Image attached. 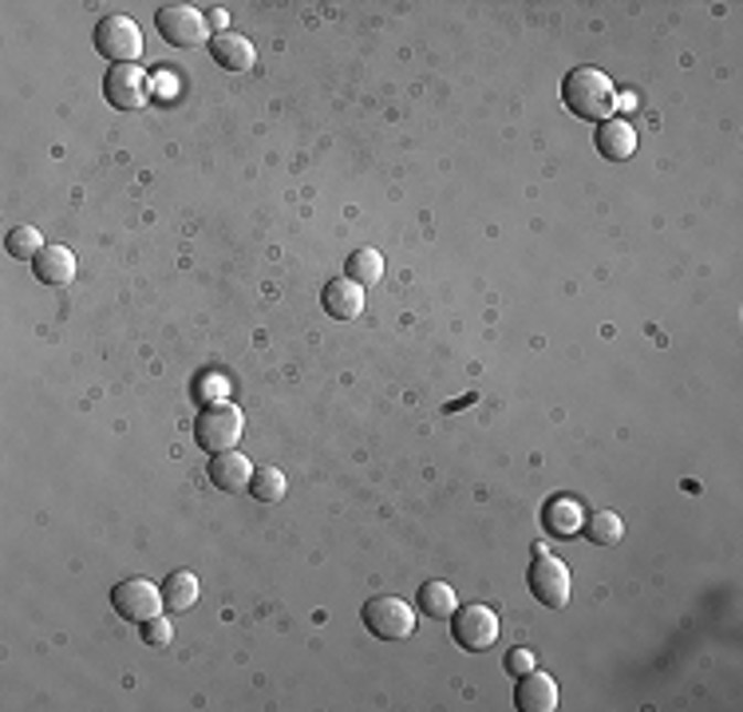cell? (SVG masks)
Wrapping results in <instances>:
<instances>
[{
  "instance_id": "cell-1",
  "label": "cell",
  "mask_w": 743,
  "mask_h": 712,
  "mask_svg": "<svg viewBox=\"0 0 743 712\" xmlns=\"http://www.w3.org/2000/svg\"><path fill=\"white\" fill-rule=\"evenodd\" d=\"M562 104L577 115V119H590V124H605L617 111V92H613V79L597 67H574L570 76L562 79Z\"/></svg>"
},
{
  "instance_id": "cell-2",
  "label": "cell",
  "mask_w": 743,
  "mask_h": 712,
  "mask_svg": "<svg viewBox=\"0 0 743 712\" xmlns=\"http://www.w3.org/2000/svg\"><path fill=\"white\" fill-rule=\"evenodd\" d=\"M242 432H245V416L234 400H214V404H206L194 419V444L202 447V451H210V456L234 451Z\"/></svg>"
},
{
  "instance_id": "cell-3",
  "label": "cell",
  "mask_w": 743,
  "mask_h": 712,
  "mask_svg": "<svg viewBox=\"0 0 743 712\" xmlns=\"http://www.w3.org/2000/svg\"><path fill=\"white\" fill-rule=\"evenodd\" d=\"M92 40H95V52L104 60H112V64H135V60L142 56L139 24H135L131 17H123V12H112V17L99 20Z\"/></svg>"
},
{
  "instance_id": "cell-4",
  "label": "cell",
  "mask_w": 743,
  "mask_h": 712,
  "mask_svg": "<svg viewBox=\"0 0 743 712\" xmlns=\"http://www.w3.org/2000/svg\"><path fill=\"white\" fill-rule=\"evenodd\" d=\"M360 617H364L368 634L380 637V641H407L415 634V609L404 598H392V594L368 598Z\"/></svg>"
},
{
  "instance_id": "cell-5",
  "label": "cell",
  "mask_w": 743,
  "mask_h": 712,
  "mask_svg": "<svg viewBox=\"0 0 743 712\" xmlns=\"http://www.w3.org/2000/svg\"><path fill=\"white\" fill-rule=\"evenodd\" d=\"M155 29L170 47H198L210 44V20L194 4H167L155 12Z\"/></svg>"
},
{
  "instance_id": "cell-6",
  "label": "cell",
  "mask_w": 743,
  "mask_h": 712,
  "mask_svg": "<svg viewBox=\"0 0 743 712\" xmlns=\"http://www.w3.org/2000/svg\"><path fill=\"white\" fill-rule=\"evenodd\" d=\"M104 95L119 111H139L151 104V72L139 64H112L104 76Z\"/></svg>"
},
{
  "instance_id": "cell-7",
  "label": "cell",
  "mask_w": 743,
  "mask_h": 712,
  "mask_svg": "<svg viewBox=\"0 0 743 712\" xmlns=\"http://www.w3.org/2000/svg\"><path fill=\"white\" fill-rule=\"evenodd\" d=\"M527 582H530V594L546 609H565V602H570V566H565L562 559L538 551L527 570Z\"/></svg>"
},
{
  "instance_id": "cell-8",
  "label": "cell",
  "mask_w": 743,
  "mask_h": 712,
  "mask_svg": "<svg viewBox=\"0 0 743 712\" xmlns=\"http://www.w3.org/2000/svg\"><path fill=\"white\" fill-rule=\"evenodd\" d=\"M112 606L119 609L123 621L142 626V621L159 617L162 609H167V602H162V586H155L151 578H123L119 586L112 589Z\"/></svg>"
},
{
  "instance_id": "cell-9",
  "label": "cell",
  "mask_w": 743,
  "mask_h": 712,
  "mask_svg": "<svg viewBox=\"0 0 743 712\" xmlns=\"http://www.w3.org/2000/svg\"><path fill=\"white\" fill-rule=\"evenodd\" d=\"M452 637L470 653H482L499 641V614L490 606H459L452 614Z\"/></svg>"
},
{
  "instance_id": "cell-10",
  "label": "cell",
  "mask_w": 743,
  "mask_h": 712,
  "mask_svg": "<svg viewBox=\"0 0 743 712\" xmlns=\"http://www.w3.org/2000/svg\"><path fill=\"white\" fill-rule=\"evenodd\" d=\"M320 301H325V314L332 321H357L364 314V285H357L352 277H332Z\"/></svg>"
},
{
  "instance_id": "cell-11",
  "label": "cell",
  "mask_w": 743,
  "mask_h": 712,
  "mask_svg": "<svg viewBox=\"0 0 743 712\" xmlns=\"http://www.w3.org/2000/svg\"><path fill=\"white\" fill-rule=\"evenodd\" d=\"M210 56H214V64L222 72H237L242 76V72H254L257 47L245 36H237V32H217V36H210Z\"/></svg>"
},
{
  "instance_id": "cell-12",
  "label": "cell",
  "mask_w": 743,
  "mask_h": 712,
  "mask_svg": "<svg viewBox=\"0 0 743 712\" xmlns=\"http://www.w3.org/2000/svg\"><path fill=\"white\" fill-rule=\"evenodd\" d=\"M250 479H254V464L242 451H217V456H210V483L217 491L242 495L250 491Z\"/></svg>"
},
{
  "instance_id": "cell-13",
  "label": "cell",
  "mask_w": 743,
  "mask_h": 712,
  "mask_svg": "<svg viewBox=\"0 0 743 712\" xmlns=\"http://www.w3.org/2000/svg\"><path fill=\"white\" fill-rule=\"evenodd\" d=\"M514 704L522 712H554L558 709V681L550 673H530L518 677V689H514Z\"/></svg>"
},
{
  "instance_id": "cell-14",
  "label": "cell",
  "mask_w": 743,
  "mask_h": 712,
  "mask_svg": "<svg viewBox=\"0 0 743 712\" xmlns=\"http://www.w3.org/2000/svg\"><path fill=\"white\" fill-rule=\"evenodd\" d=\"M32 274L44 285H72L76 281V254L67 246H44L32 262Z\"/></svg>"
},
{
  "instance_id": "cell-15",
  "label": "cell",
  "mask_w": 743,
  "mask_h": 712,
  "mask_svg": "<svg viewBox=\"0 0 743 712\" xmlns=\"http://www.w3.org/2000/svg\"><path fill=\"white\" fill-rule=\"evenodd\" d=\"M597 151H602V159L609 162H625L637 155V131H633L625 119H605L602 127H597Z\"/></svg>"
},
{
  "instance_id": "cell-16",
  "label": "cell",
  "mask_w": 743,
  "mask_h": 712,
  "mask_svg": "<svg viewBox=\"0 0 743 712\" xmlns=\"http://www.w3.org/2000/svg\"><path fill=\"white\" fill-rule=\"evenodd\" d=\"M162 602H167L170 614H187V609L198 606V578L190 570H174L167 582H162Z\"/></svg>"
},
{
  "instance_id": "cell-17",
  "label": "cell",
  "mask_w": 743,
  "mask_h": 712,
  "mask_svg": "<svg viewBox=\"0 0 743 712\" xmlns=\"http://www.w3.org/2000/svg\"><path fill=\"white\" fill-rule=\"evenodd\" d=\"M582 531L593 546H617V542L625 539V522L622 514H613V511H593V514H582Z\"/></svg>"
},
{
  "instance_id": "cell-18",
  "label": "cell",
  "mask_w": 743,
  "mask_h": 712,
  "mask_svg": "<svg viewBox=\"0 0 743 712\" xmlns=\"http://www.w3.org/2000/svg\"><path fill=\"white\" fill-rule=\"evenodd\" d=\"M415 609H424L427 617H452L455 609H459V598H455V589L447 586V582H439V578H432V582H424L420 586V598H415Z\"/></svg>"
},
{
  "instance_id": "cell-19",
  "label": "cell",
  "mask_w": 743,
  "mask_h": 712,
  "mask_svg": "<svg viewBox=\"0 0 743 712\" xmlns=\"http://www.w3.org/2000/svg\"><path fill=\"white\" fill-rule=\"evenodd\" d=\"M542 522H546L550 534H574L582 531V507L574 503V499H565V495H554L546 503V511H542Z\"/></svg>"
},
{
  "instance_id": "cell-20",
  "label": "cell",
  "mask_w": 743,
  "mask_h": 712,
  "mask_svg": "<svg viewBox=\"0 0 743 712\" xmlns=\"http://www.w3.org/2000/svg\"><path fill=\"white\" fill-rule=\"evenodd\" d=\"M344 269H349V274H344V277H352V281H357V285H376L380 277H384V257H380L372 246L352 249L349 262H344Z\"/></svg>"
},
{
  "instance_id": "cell-21",
  "label": "cell",
  "mask_w": 743,
  "mask_h": 712,
  "mask_svg": "<svg viewBox=\"0 0 743 712\" xmlns=\"http://www.w3.org/2000/svg\"><path fill=\"white\" fill-rule=\"evenodd\" d=\"M4 249L17 262H36V254L44 249V237H40L36 226H12L9 237H4Z\"/></svg>"
},
{
  "instance_id": "cell-22",
  "label": "cell",
  "mask_w": 743,
  "mask_h": 712,
  "mask_svg": "<svg viewBox=\"0 0 743 712\" xmlns=\"http://www.w3.org/2000/svg\"><path fill=\"white\" fill-rule=\"evenodd\" d=\"M250 495L257 503H277L285 495V475L277 467H254V479H250Z\"/></svg>"
},
{
  "instance_id": "cell-23",
  "label": "cell",
  "mask_w": 743,
  "mask_h": 712,
  "mask_svg": "<svg viewBox=\"0 0 743 712\" xmlns=\"http://www.w3.org/2000/svg\"><path fill=\"white\" fill-rule=\"evenodd\" d=\"M170 637H174V629H170V621L162 614L151 617V621H142V641H147V646L162 649V646H170Z\"/></svg>"
},
{
  "instance_id": "cell-24",
  "label": "cell",
  "mask_w": 743,
  "mask_h": 712,
  "mask_svg": "<svg viewBox=\"0 0 743 712\" xmlns=\"http://www.w3.org/2000/svg\"><path fill=\"white\" fill-rule=\"evenodd\" d=\"M502 665H507V673L522 677V673H530V669H534V653H530V649H510Z\"/></svg>"
},
{
  "instance_id": "cell-25",
  "label": "cell",
  "mask_w": 743,
  "mask_h": 712,
  "mask_svg": "<svg viewBox=\"0 0 743 712\" xmlns=\"http://www.w3.org/2000/svg\"><path fill=\"white\" fill-rule=\"evenodd\" d=\"M226 24H230L226 9H214V12H210V29H214V36H217V32H222V29H226Z\"/></svg>"
}]
</instances>
